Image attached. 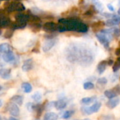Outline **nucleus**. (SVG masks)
I'll return each mask as SVG.
<instances>
[{"mask_svg":"<svg viewBox=\"0 0 120 120\" xmlns=\"http://www.w3.org/2000/svg\"><path fill=\"white\" fill-rule=\"evenodd\" d=\"M66 60L71 63H79L83 67L90 66L95 59L93 50L85 44H71L64 51Z\"/></svg>","mask_w":120,"mask_h":120,"instance_id":"f257e3e1","label":"nucleus"},{"mask_svg":"<svg viewBox=\"0 0 120 120\" xmlns=\"http://www.w3.org/2000/svg\"><path fill=\"white\" fill-rule=\"evenodd\" d=\"M59 22L63 24L66 31H74L80 33H86L88 30V27L84 22L75 18H60Z\"/></svg>","mask_w":120,"mask_h":120,"instance_id":"f03ea898","label":"nucleus"},{"mask_svg":"<svg viewBox=\"0 0 120 120\" xmlns=\"http://www.w3.org/2000/svg\"><path fill=\"white\" fill-rule=\"evenodd\" d=\"M5 9L8 12H14V11L21 12L24 11L25 8V6L21 2H19L15 0L14 1L6 3Z\"/></svg>","mask_w":120,"mask_h":120,"instance_id":"7ed1b4c3","label":"nucleus"},{"mask_svg":"<svg viewBox=\"0 0 120 120\" xmlns=\"http://www.w3.org/2000/svg\"><path fill=\"white\" fill-rule=\"evenodd\" d=\"M101 108V103L96 102L92 106L90 107H83L81 109V111L83 114L86 115H91L93 113H95L99 111V110Z\"/></svg>","mask_w":120,"mask_h":120,"instance_id":"20e7f679","label":"nucleus"},{"mask_svg":"<svg viewBox=\"0 0 120 120\" xmlns=\"http://www.w3.org/2000/svg\"><path fill=\"white\" fill-rule=\"evenodd\" d=\"M42 29L48 33H52L58 31V25L54 22H47L42 25Z\"/></svg>","mask_w":120,"mask_h":120,"instance_id":"39448f33","label":"nucleus"},{"mask_svg":"<svg viewBox=\"0 0 120 120\" xmlns=\"http://www.w3.org/2000/svg\"><path fill=\"white\" fill-rule=\"evenodd\" d=\"M57 41V40L55 38L47 39V40L45 41V42L44 43V44L42 46V51L44 52H48L49 51H50L54 47V46L56 44Z\"/></svg>","mask_w":120,"mask_h":120,"instance_id":"423d86ee","label":"nucleus"},{"mask_svg":"<svg viewBox=\"0 0 120 120\" xmlns=\"http://www.w3.org/2000/svg\"><path fill=\"white\" fill-rule=\"evenodd\" d=\"M11 23L12 22L10 18L8 17L6 14L0 15V29L10 27Z\"/></svg>","mask_w":120,"mask_h":120,"instance_id":"0eeeda50","label":"nucleus"},{"mask_svg":"<svg viewBox=\"0 0 120 120\" xmlns=\"http://www.w3.org/2000/svg\"><path fill=\"white\" fill-rule=\"evenodd\" d=\"M29 22V27L34 32H37L40 30V29L42 27L41 20H35V21H30Z\"/></svg>","mask_w":120,"mask_h":120,"instance_id":"6e6552de","label":"nucleus"},{"mask_svg":"<svg viewBox=\"0 0 120 120\" xmlns=\"http://www.w3.org/2000/svg\"><path fill=\"white\" fill-rule=\"evenodd\" d=\"M1 57H2V59L4 60V61L6 63H11V62L14 61L16 59L12 50L3 53L1 55Z\"/></svg>","mask_w":120,"mask_h":120,"instance_id":"1a4fd4ad","label":"nucleus"},{"mask_svg":"<svg viewBox=\"0 0 120 120\" xmlns=\"http://www.w3.org/2000/svg\"><path fill=\"white\" fill-rule=\"evenodd\" d=\"M120 23V16H118L117 15H115L113 17L108 18V20L105 22V25L111 27L117 25Z\"/></svg>","mask_w":120,"mask_h":120,"instance_id":"9d476101","label":"nucleus"},{"mask_svg":"<svg viewBox=\"0 0 120 120\" xmlns=\"http://www.w3.org/2000/svg\"><path fill=\"white\" fill-rule=\"evenodd\" d=\"M8 111H9V113L11 114V115H12L13 117H18L20 114V109L18 108V105L14 103H11L9 105Z\"/></svg>","mask_w":120,"mask_h":120,"instance_id":"9b49d317","label":"nucleus"},{"mask_svg":"<svg viewBox=\"0 0 120 120\" xmlns=\"http://www.w3.org/2000/svg\"><path fill=\"white\" fill-rule=\"evenodd\" d=\"M105 25V22L104 21H102V20H99V21H97V22H93L92 25H91V28L93 30V32H98V31H101L104 26Z\"/></svg>","mask_w":120,"mask_h":120,"instance_id":"f8f14e48","label":"nucleus"},{"mask_svg":"<svg viewBox=\"0 0 120 120\" xmlns=\"http://www.w3.org/2000/svg\"><path fill=\"white\" fill-rule=\"evenodd\" d=\"M33 68V60L32 58L27 59L24 61L22 65V70L23 72H28Z\"/></svg>","mask_w":120,"mask_h":120,"instance_id":"ddd939ff","label":"nucleus"},{"mask_svg":"<svg viewBox=\"0 0 120 120\" xmlns=\"http://www.w3.org/2000/svg\"><path fill=\"white\" fill-rule=\"evenodd\" d=\"M27 24H28V22H22V21L16 20L15 22L11 23L10 27H11L14 30H18V29H23V28H25L26 27Z\"/></svg>","mask_w":120,"mask_h":120,"instance_id":"4468645a","label":"nucleus"},{"mask_svg":"<svg viewBox=\"0 0 120 120\" xmlns=\"http://www.w3.org/2000/svg\"><path fill=\"white\" fill-rule=\"evenodd\" d=\"M108 65V60H102L98 63V67H97V70L99 75H103L105 72Z\"/></svg>","mask_w":120,"mask_h":120,"instance_id":"2eb2a0df","label":"nucleus"},{"mask_svg":"<svg viewBox=\"0 0 120 120\" xmlns=\"http://www.w3.org/2000/svg\"><path fill=\"white\" fill-rule=\"evenodd\" d=\"M46 104H36V105H34V107H33V111L35 112L36 115L37 117H40L43 110H45V108H46Z\"/></svg>","mask_w":120,"mask_h":120,"instance_id":"dca6fc26","label":"nucleus"},{"mask_svg":"<svg viewBox=\"0 0 120 120\" xmlns=\"http://www.w3.org/2000/svg\"><path fill=\"white\" fill-rule=\"evenodd\" d=\"M120 102V99L117 97H115L112 98H110V100L107 103V106L110 108V109H113L115 108H116Z\"/></svg>","mask_w":120,"mask_h":120,"instance_id":"f3484780","label":"nucleus"},{"mask_svg":"<svg viewBox=\"0 0 120 120\" xmlns=\"http://www.w3.org/2000/svg\"><path fill=\"white\" fill-rule=\"evenodd\" d=\"M67 105V102L65 99H59L57 101H55L54 108L57 110H63Z\"/></svg>","mask_w":120,"mask_h":120,"instance_id":"a211bd4d","label":"nucleus"},{"mask_svg":"<svg viewBox=\"0 0 120 120\" xmlns=\"http://www.w3.org/2000/svg\"><path fill=\"white\" fill-rule=\"evenodd\" d=\"M11 69H1L0 77L4 79H8L11 77Z\"/></svg>","mask_w":120,"mask_h":120,"instance_id":"6ab92c4d","label":"nucleus"},{"mask_svg":"<svg viewBox=\"0 0 120 120\" xmlns=\"http://www.w3.org/2000/svg\"><path fill=\"white\" fill-rule=\"evenodd\" d=\"M11 101L17 104L18 105H22L23 104V97L22 96H19V95H16L14 96H13L11 98Z\"/></svg>","mask_w":120,"mask_h":120,"instance_id":"aec40b11","label":"nucleus"},{"mask_svg":"<svg viewBox=\"0 0 120 120\" xmlns=\"http://www.w3.org/2000/svg\"><path fill=\"white\" fill-rule=\"evenodd\" d=\"M58 119V115L57 114L54 112H47L45 116H44V120H56Z\"/></svg>","mask_w":120,"mask_h":120,"instance_id":"412c9836","label":"nucleus"},{"mask_svg":"<svg viewBox=\"0 0 120 120\" xmlns=\"http://www.w3.org/2000/svg\"><path fill=\"white\" fill-rule=\"evenodd\" d=\"M11 50V47L8 43H3L0 44V51L1 53V55Z\"/></svg>","mask_w":120,"mask_h":120,"instance_id":"4be33fe9","label":"nucleus"},{"mask_svg":"<svg viewBox=\"0 0 120 120\" xmlns=\"http://www.w3.org/2000/svg\"><path fill=\"white\" fill-rule=\"evenodd\" d=\"M21 87H22L23 90L24 91V92L25 93H27V94L30 93L31 91H32V89H33L31 84L30 83H28V82H24V83H23L22 85H21Z\"/></svg>","mask_w":120,"mask_h":120,"instance_id":"5701e85b","label":"nucleus"},{"mask_svg":"<svg viewBox=\"0 0 120 120\" xmlns=\"http://www.w3.org/2000/svg\"><path fill=\"white\" fill-rule=\"evenodd\" d=\"M104 94H105V96L107 98H110V99L117 96V94L114 91V90H113L112 89H109V90H106V91L104 92Z\"/></svg>","mask_w":120,"mask_h":120,"instance_id":"b1692460","label":"nucleus"},{"mask_svg":"<svg viewBox=\"0 0 120 120\" xmlns=\"http://www.w3.org/2000/svg\"><path fill=\"white\" fill-rule=\"evenodd\" d=\"M96 100V97L95 96H92V97H86V98H83L81 100V103L84 104V105H88L91 103H93Z\"/></svg>","mask_w":120,"mask_h":120,"instance_id":"393cba45","label":"nucleus"},{"mask_svg":"<svg viewBox=\"0 0 120 120\" xmlns=\"http://www.w3.org/2000/svg\"><path fill=\"white\" fill-rule=\"evenodd\" d=\"M96 11H98V10H97V8H95V6H92V7H91V8L85 13L84 16H85V17H88V18L92 17V16L95 13Z\"/></svg>","mask_w":120,"mask_h":120,"instance_id":"a878e982","label":"nucleus"},{"mask_svg":"<svg viewBox=\"0 0 120 120\" xmlns=\"http://www.w3.org/2000/svg\"><path fill=\"white\" fill-rule=\"evenodd\" d=\"M32 99L35 102V103H39L42 100V94L40 92H35L32 96Z\"/></svg>","mask_w":120,"mask_h":120,"instance_id":"bb28decb","label":"nucleus"},{"mask_svg":"<svg viewBox=\"0 0 120 120\" xmlns=\"http://www.w3.org/2000/svg\"><path fill=\"white\" fill-rule=\"evenodd\" d=\"M113 72H117L120 69V56H119L117 60H115V62L113 63Z\"/></svg>","mask_w":120,"mask_h":120,"instance_id":"cd10ccee","label":"nucleus"},{"mask_svg":"<svg viewBox=\"0 0 120 120\" xmlns=\"http://www.w3.org/2000/svg\"><path fill=\"white\" fill-rule=\"evenodd\" d=\"M13 32H14V30L12 29L11 27H10L8 30H7L6 31V32H5L4 34V37L6 39H10V38L13 36Z\"/></svg>","mask_w":120,"mask_h":120,"instance_id":"c85d7f7f","label":"nucleus"},{"mask_svg":"<svg viewBox=\"0 0 120 120\" xmlns=\"http://www.w3.org/2000/svg\"><path fill=\"white\" fill-rule=\"evenodd\" d=\"M94 84L93 83L91 82H87L86 83H84L83 84V89H86V90H91V89H94Z\"/></svg>","mask_w":120,"mask_h":120,"instance_id":"c756f323","label":"nucleus"},{"mask_svg":"<svg viewBox=\"0 0 120 120\" xmlns=\"http://www.w3.org/2000/svg\"><path fill=\"white\" fill-rule=\"evenodd\" d=\"M74 113V111H73V110H67V111L64 112V114H63L62 117L63 119H69V118H70L73 115Z\"/></svg>","mask_w":120,"mask_h":120,"instance_id":"7c9ffc66","label":"nucleus"},{"mask_svg":"<svg viewBox=\"0 0 120 120\" xmlns=\"http://www.w3.org/2000/svg\"><path fill=\"white\" fill-rule=\"evenodd\" d=\"M97 83L98 84L101 85V86H104L108 83V79L105 77H101V78H99L97 80Z\"/></svg>","mask_w":120,"mask_h":120,"instance_id":"2f4dec72","label":"nucleus"},{"mask_svg":"<svg viewBox=\"0 0 120 120\" xmlns=\"http://www.w3.org/2000/svg\"><path fill=\"white\" fill-rule=\"evenodd\" d=\"M95 8H97V10L98 11H101L103 9V6L99 2V1H95Z\"/></svg>","mask_w":120,"mask_h":120,"instance_id":"473e14b6","label":"nucleus"},{"mask_svg":"<svg viewBox=\"0 0 120 120\" xmlns=\"http://www.w3.org/2000/svg\"><path fill=\"white\" fill-rule=\"evenodd\" d=\"M33 107H34V104H33L32 103H28L26 105V108H27L28 110L30 112L33 111Z\"/></svg>","mask_w":120,"mask_h":120,"instance_id":"72a5a7b5","label":"nucleus"},{"mask_svg":"<svg viewBox=\"0 0 120 120\" xmlns=\"http://www.w3.org/2000/svg\"><path fill=\"white\" fill-rule=\"evenodd\" d=\"M112 89L114 90V91L118 95H120V84L116 85L114 88H112Z\"/></svg>","mask_w":120,"mask_h":120,"instance_id":"f704fd0d","label":"nucleus"},{"mask_svg":"<svg viewBox=\"0 0 120 120\" xmlns=\"http://www.w3.org/2000/svg\"><path fill=\"white\" fill-rule=\"evenodd\" d=\"M103 15L105 16V17H106L107 18H112V17H113L115 15L114 14H112V13H103Z\"/></svg>","mask_w":120,"mask_h":120,"instance_id":"c9c22d12","label":"nucleus"},{"mask_svg":"<svg viewBox=\"0 0 120 120\" xmlns=\"http://www.w3.org/2000/svg\"><path fill=\"white\" fill-rule=\"evenodd\" d=\"M108 9L110 11H115V7L111 4H108Z\"/></svg>","mask_w":120,"mask_h":120,"instance_id":"e433bc0d","label":"nucleus"},{"mask_svg":"<svg viewBox=\"0 0 120 120\" xmlns=\"http://www.w3.org/2000/svg\"><path fill=\"white\" fill-rule=\"evenodd\" d=\"M115 55L117 56H120V46L115 50Z\"/></svg>","mask_w":120,"mask_h":120,"instance_id":"4c0bfd02","label":"nucleus"},{"mask_svg":"<svg viewBox=\"0 0 120 120\" xmlns=\"http://www.w3.org/2000/svg\"><path fill=\"white\" fill-rule=\"evenodd\" d=\"M108 65H112L114 63L113 60H108Z\"/></svg>","mask_w":120,"mask_h":120,"instance_id":"58836bf2","label":"nucleus"},{"mask_svg":"<svg viewBox=\"0 0 120 120\" xmlns=\"http://www.w3.org/2000/svg\"><path fill=\"white\" fill-rule=\"evenodd\" d=\"M2 105H3V102H2V101H1V100H0V108L2 106Z\"/></svg>","mask_w":120,"mask_h":120,"instance_id":"ea45409f","label":"nucleus"},{"mask_svg":"<svg viewBox=\"0 0 120 120\" xmlns=\"http://www.w3.org/2000/svg\"><path fill=\"white\" fill-rule=\"evenodd\" d=\"M42 1H45V2H47V1H52L53 0H42Z\"/></svg>","mask_w":120,"mask_h":120,"instance_id":"a19ab883","label":"nucleus"},{"mask_svg":"<svg viewBox=\"0 0 120 120\" xmlns=\"http://www.w3.org/2000/svg\"><path fill=\"white\" fill-rule=\"evenodd\" d=\"M9 120H16L17 119L14 117H9Z\"/></svg>","mask_w":120,"mask_h":120,"instance_id":"79ce46f5","label":"nucleus"},{"mask_svg":"<svg viewBox=\"0 0 120 120\" xmlns=\"http://www.w3.org/2000/svg\"><path fill=\"white\" fill-rule=\"evenodd\" d=\"M117 13H118V14L120 15V8H119V10H118V11H117Z\"/></svg>","mask_w":120,"mask_h":120,"instance_id":"37998d69","label":"nucleus"},{"mask_svg":"<svg viewBox=\"0 0 120 120\" xmlns=\"http://www.w3.org/2000/svg\"><path fill=\"white\" fill-rule=\"evenodd\" d=\"M1 89H2V86H1L0 85V91H1Z\"/></svg>","mask_w":120,"mask_h":120,"instance_id":"c03bdc74","label":"nucleus"},{"mask_svg":"<svg viewBox=\"0 0 120 120\" xmlns=\"http://www.w3.org/2000/svg\"><path fill=\"white\" fill-rule=\"evenodd\" d=\"M62 1H71V0H62Z\"/></svg>","mask_w":120,"mask_h":120,"instance_id":"a18cd8bd","label":"nucleus"},{"mask_svg":"<svg viewBox=\"0 0 120 120\" xmlns=\"http://www.w3.org/2000/svg\"><path fill=\"white\" fill-rule=\"evenodd\" d=\"M1 33H2V32H1V30H0V35H1Z\"/></svg>","mask_w":120,"mask_h":120,"instance_id":"49530a36","label":"nucleus"},{"mask_svg":"<svg viewBox=\"0 0 120 120\" xmlns=\"http://www.w3.org/2000/svg\"><path fill=\"white\" fill-rule=\"evenodd\" d=\"M0 56H1V51H0Z\"/></svg>","mask_w":120,"mask_h":120,"instance_id":"de8ad7c7","label":"nucleus"},{"mask_svg":"<svg viewBox=\"0 0 120 120\" xmlns=\"http://www.w3.org/2000/svg\"><path fill=\"white\" fill-rule=\"evenodd\" d=\"M0 120H1V116H0Z\"/></svg>","mask_w":120,"mask_h":120,"instance_id":"09e8293b","label":"nucleus"},{"mask_svg":"<svg viewBox=\"0 0 120 120\" xmlns=\"http://www.w3.org/2000/svg\"><path fill=\"white\" fill-rule=\"evenodd\" d=\"M5 1H7V0H5ZM16 1H18V0H16Z\"/></svg>","mask_w":120,"mask_h":120,"instance_id":"8fccbe9b","label":"nucleus"},{"mask_svg":"<svg viewBox=\"0 0 120 120\" xmlns=\"http://www.w3.org/2000/svg\"><path fill=\"white\" fill-rule=\"evenodd\" d=\"M0 1H1V0H0Z\"/></svg>","mask_w":120,"mask_h":120,"instance_id":"3c124183","label":"nucleus"}]
</instances>
